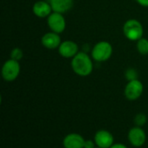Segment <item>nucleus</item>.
<instances>
[{
  "label": "nucleus",
  "instance_id": "nucleus-1",
  "mask_svg": "<svg viewBox=\"0 0 148 148\" xmlns=\"http://www.w3.org/2000/svg\"><path fill=\"white\" fill-rule=\"evenodd\" d=\"M92 57L84 51H79L71 58V68L73 72L80 77L90 75L94 69Z\"/></svg>",
  "mask_w": 148,
  "mask_h": 148
},
{
  "label": "nucleus",
  "instance_id": "nucleus-2",
  "mask_svg": "<svg viewBox=\"0 0 148 148\" xmlns=\"http://www.w3.org/2000/svg\"><path fill=\"white\" fill-rule=\"evenodd\" d=\"M122 31L124 36L130 41H138L143 38L144 34L142 24L134 18L127 20L123 25Z\"/></svg>",
  "mask_w": 148,
  "mask_h": 148
},
{
  "label": "nucleus",
  "instance_id": "nucleus-3",
  "mask_svg": "<svg viewBox=\"0 0 148 148\" xmlns=\"http://www.w3.org/2000/svg\"><path fill=\"white\" fill-rule=\"evenodd\" d=\"M113 54V46L108 41H99L91 51V57L95 61L105 62L108 60Z\"/></svg>",
  "mask_w": 148,
  "mask_h": 148
},
{
  "label": "nucleus",
  "instance_id": "nucleus-4",
  "mask_svg": "<svg viewBox=\"0 0 148 148\" xmlns=\"http://www.w3.org/2000/svg\"><path fill=\"white\" fill-rule=\"evenodd\" d=\"M20 72L21 65L19 61L10 58L3 63L1 70V74L3 80L7 82H12L18 78Z\"/></svg>",
  "mask_w": 148,
  "mask_h": 148
},
{
  "label": "nucleus",
  "instance_id": "nucleus-5",
  "mask_svg": "<svg viewBox=\"0 0 148 148\" xmlns=\"http://www.w3.org/2000/svg\"><path fill=\"white\" fill-rule=\"evenodd\" d=\"M143 91L144 86L142 82L136 79L127 82L124 89V95L128 100L134 101L140 98L143 93Z\"/></svg>",
  "mask_w": 148,
  "mask_h": 148
},
{
  "label": "nucleus",
  "instance_id": "nucleus-6",
  "mask_svg": "<svg viewBox=\"0 0 148 148\" xmlns=\"http://www.w3.org/2000/svg\"><path fill=\"white\" fill-rule=\"evenodd\" d=\"M47 24L50 31L60 34L66 29V19L63 14L53 11L47 17Z\"/></svg>",
  "mask_w": 148,
  "mask_h": 148
},
{
  "label": "nucleus",
  "instance_id": "nucleus-7",
  "mask_svg": "<svg viewBox=\"0 0 148 148\" xmlns=\"http://www.w3.org/2000/svg\"><path fill=\"white\" fill-rule=\"evenodd\" d=\"M128 141L134 147H141L147 141V134L140 126L131 128L127 134Z\"/></svg>",
  "mask_w": 148,
  "mask_h": 148
},
{
  "label": "nucleus",
  "instance_id": "nucleus-8",
  "mask_svg": "<svg viewBox=\"0 0 148 148\" xmlns=\"http://www.w3.org/2000/svg\"><path fill=\"white\" fill-rule=\"evenodd\" d=\"M58 52L64 58H73L79 52V46L75 41L64 40L58 47Z\"/></svg>",
  "mask_w": 148,
  "mask_h": 148
},
{
  "label": "nucleus",
  "instance_id": "nucleus-9",
  "mask_svg": "<svg viewBox=\"0 0 148 148\" xmlns=\"http://www.w3.org/2000/svg\"><path fill=\"white\" fill-rule=\"evenodd\" d=\"M94 140L97 147L101 148H110L114 143L113 134L108 130H99L95 133Z\"/></svg>",
  "mask_w": 148,
  "mask_h": 148
},
{
  "label": "nucleus",
  "instance_id": "nucleus-10",
  "mask_svg": "<svg viewBox=\"0 0 148 148\" xmlns=\"http://www.w3.org/2000/svg\"><path fill=\"white\" fill-rule=\"evenodd\" d=\"M62 42V41L61 39L60 34L54 32L52 31L45 33L41 38V43H42V46L48 50L58 49V47L60 46Z\"/></svg>",
  "mask_w": 148,
  "mask_h": 148
},
{
  "label": "nucleus",
  "instance_id": "nucleus-11",
  "mask_svg": "<svg viewBox=\"0 0 148 148\" xmlns=\"http://www.w3.org/2000/svg\"><path fill=\"white\" fill-rule=\"evenodd\" d=\"M32 11L34 15L37 17L45 18L53 12V10L49 2H47L46 0H39L33 4Z\"/></svg>",
  "mask_w": 148,
  "mask_h": 148
},
{
  "label": "nucleus",
  "instance_id": "nucleus-12",
  "mask_svg": "<svg viewBox=\"0 0 148 148\" xmlns=\"http://www.w3.org/2000/svg\"><path fill=\"white\" fill-rule=\"evenodd\" d=\"M84 138L81 134L75 133L67 134L62 140L64 148H84Z\"/></svg>",
  "mask_w": 148,
  "mask_h": 148
},
{
  "label": "nucleus",
  "instance_id": "nucleus-13",
  "mask_svg": "<svg viewBox=\"0 0 148 148\" xmlns=\"http://www.w3.org/2000/svg\"><path fill=\"white\" fill-rule=\"evenodd\" d=\"M49 3L53 11L64 14L73 8L74 0H50Z\"/></svg>",
  "mask_w": 148,
  "mask_h": 148
},
{
  "label": "nucleus",
  "instance_id": "nucleus-14",
  "mask_svg": "<svg viewBox=\"0 0 148 148\" xmlns=\"http://www.w3.org/2000/svg\"><path fill=\"white\" fill-rule=\"evenodd\" d=\"M136 48L137 51L142 55L148 54V39L145 38H141L138 41H136Z\"/></svg>",
  "mask_w": 148,
  "mask_h": 148
},
{
  "label": "nucleus",
  "instance_id": "nucleus-15",
  "mask_svg": "<svg viewBox=\"0 0 148 148\" xmlns=\"http://www.w3.org/2000/svg\"><path fill=\"white\" fill-rule=\"evenodd\" d=\"M147 121V115L144 113H138L136 114V116L134 117V124L137 126H143Z\"/></svg>",
  "mask_w": 148,
  "mask_h": 148
},
{
  "label": "nucleus",
  "instance_id": "nucleus-16",
  "mask_svg": "<svg viewBox=\"0 0 148 148\" xmlns=\"http://www.w3.org/2000/svg\"><path fill=\"white\" fill-rule=\"evenodd\" d=\"M23 52L21 48L15 47V48H13L11 50V51H10V58L19 61L20 59L23 58Z\"/></svg>",
  "mask_w": 148,
  "mask_h": 148
},
{
  "label": "nucleus",
  "instance_id": "nucleus-17",
  "mask_svg": "<svg viewBox=\"0 0 148 148\" xmlns=\"http://www.w3.org/2000/svg\"><path fill=\"white\" fill-rule=\"evenodd\" d=\"M125 76H126V78L127 79L128 81L138 79V73H137L136 70L134 69V68H129V69H127V70L126 71Z\"/></svg>",
  "mask_w": 148,
  "mask_h": 148
},
{
  "label": "nucleus",
  "instance_id": "nucleus-18",
  "mask_svg": "<svg viewBox=\"0 0 148 148\" xmlns=\"http://www.w3.org/2000/svg\"><path fill=\"white\" fill-rule=\"evenodd\" d=\"M95 140H85V143H84V148H95Z\"/></svg>",
  "mask_w": 148,
  "mask_h": 148
},
{
  "label": "nucleus",
  "instance_id": "nucleus-19",
  "mask_svg": "<svg viewBox=\"0 0 148 148\" xmlns=\"http://www.w3.org/2000/svg\"><path fill=\"white\" fill-rule=\"evenodd\" d=\"M136 2L143 7H148V0H136Z\"/></svg>",
  "mask_w": 148,
  "mask_h": 148
},
{
  "label": "nucleus",
  "instance_id": "nucleus-20",
  "mask_svg": "<svg viewBox=\"0 0 148 148\" xmlns=\"http://www.w3.org/2000/svg\"><path fill=\"white\" fill-rule=\"evenodd\" d=\"M110 148H127V147L121 143H117V144H114Z\"/></svg>",
  "mask_w": 148,
  "mask_h": 148
},
{
  "label": "nucleus",
  "instance_id": "nucleus-21",
  "mask_svg": "<svg viewBox=\"0 0 148 148\" xmlns=\"http://www.w3.org/2000/svg\"><path fill=\"white\" fill-rule=\"evenodd\" d=\"M95 148H101V147H95Z\"/></svg>",
  "mask_w": 148,
  "mask_h": 148
}]
</instances>
